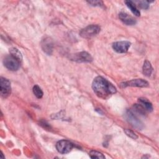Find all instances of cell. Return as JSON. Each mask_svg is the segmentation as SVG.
<instances>
[{
	"mask_svg": "<svg viewBox=\"0 0 159 159\" xmlns=\"http://www.w3.org/2000/svg\"><path fill=\"white\" fill-rule=\"evenodd\" d=\"M92 88L95 94L102 99H106L116 93V87L102 76H97L93 80Z\"/></svg>",
	"mask_w": 159,
	"mask_h": 159,
	"instance_id": "6da1fadb",
	"label": "cell"
},
{
	"mask_svg": "<svg viewBox=\"0 0 159 159\" xmlns=\"http://www.w3.org/2000/svg\"><path fill=\"white\" fill-rule=\"evenodd\" d=\"M21 61L12 55L6 56L3 59L4 66L11 71H16L20 66Z\"/></svg>",
	"mask_w": 159,
	"mask_h": 159,
	"instance_id": "7a4b0ae2",
	"label": "cell"
},
{
	"mask_svg": "<svg viewBox=\"0 0 159 159\" xmlns=\"http://www.w3.org/2000/svg\"><path fill=\"white\" fill-rule=\"evenodd\" d=\"M100 31V27L98 25H89L83 29L80 35L84 39H89L96 35Z\"/></svg>",
	"mask_w": 159,
	"mask_h": 159,
	"instance_id": "3957f363",
	"label": "cell"
},
{
	"mask_svg": "<svg viewBox=\"0 0 159 159\" xmlns=\"http://www.w3.org/2000/svg\"><path fill=\"white\" fill-rule=\"evenodd\" d=\"M125 117L127 122L134 127L139 130H142L143 128V123L130 110H127L125 112Z\"/></svg>",
	"mask_w": 159,
	"mask_h": 159,
	"instance_id": "277c9868",
	"label": "cell"
},
{
	"mask_svg": "<svg viewBox=\"0 0 159 159\" xmlns=\"http://www.w3.org/2000/svg\"><path fill=\"white\" fill-rule=\"evenodd\" d=\"M73 143L66 140H61L56 144V148L58 152L62 154L70 152L73 148Z\"/></svg>",
	"mask_w": 159,
	"mask_h": 159,
	"instance_id": "5b68a950",
	"label": "cell"
},
{
	"mask_svg": "<svg viewBox=\"0 0 159 159\" xmlns=\"http://www.w3.org/2000/svg\"><path fill=\"white\" fill-rule=\"evenodd\" d=\"M11 88L10 81L3 77L0 78V92L2 98H7L11 93Z\"/></svg>",
	"mask_w": 159,
	"mask_h": 159,
	"instance_id": "8992f818",
	"label": "cell"
},
{
	"mask_svg": "<svg viewBox=\"0 0 159 159\" xmlns=\"http://www.w3.org/2000/svg\"><path fill=\"white\" fill-rule=\"evenodd\" d=\"M71 59L77 62H91L93 60L91 55L86 52H81L74 54Z\"/></svg>",
	"mask_w": 159,
	"mask_h": 159,
	"instance_id": "52a82bcc",
	"label": "cell"
},
{
	"mask_svg": "<svg viewBox=\"0 0 159 159\" xmlns=\"http://www.w3.org/2000/svg\"><path fill=\"white\" fill-rule=\"evenodd\" d=\"M130 42L128 41H119L116 42L112 44V48L117 53H122L127 52L130 46Z\"/></svg>",
	"mask_w": 159,
	"mask_h": 159,
	"instance_id": "ba28073f",
	"label": "cell"
},
{
	"mask_svg": "<svg viewBox=\"0 0 159 159\" xmlns=\"http://www.w3.org/2000/svg\"><path fill=\"white\" fill-rule=\"evenodd\" d=\"M41 47L45 53L49 55H51L53 48V43L52 39L49 37H44L41 41Z\"/></svg>",
	"mask_w": 159,
	"mask_h": 159,
	"instance_id": "9c48e42d",
	"label": "cell"
},
{
	"mask_svg": "<svg viewBox=\"0 0 159 159\" xmlns=\"http://www.w3.org/2000/svg\"><path fill=\"white\" fill-rule=\"evenodd\" d=\"M122 87L126 86H135V87H147L148 86V83L143 79H135L130 80L129 81L124 82L120 84Z\"/></svg>",
	"mask_w": 159,
	"mask_h": 159,
	"instance_id": "30bf717a",
	"label": "cell"
},
{
	"mask_svg": "<svg viewBox=\"0 0 159 159\" xmlns=\"http://www.w3.org/2000/svg\"><path fill=\"white\" fill-rule=\"evenodd\" d=\"M119 17L122 22L127 25H132L136 24L135 19L125 12H120L119 14Z\"/></svg>",
	"mask_w": 159,
	"mask_h": 159,
	"instance_id": "8fae6325",
	"label": "cell"
},
{
	"mask_svg": "<svg viewBox=\"0 0 159 159\" xmlns=\"http://www.w3.org/2000/svg\"><path fill=\"white\" fill-rule=\"evenodd\" d=\"M138 101L139 102V104L141 105L145 111H149V112L152 111V110H153L152 104L147 99L143 98H139L138 99Z\"/></svg>",
	"mask_w": 159,
	"mask_h": 159,
	"instance_id": "7c38bea8",
	"label": "cell"
},
{
	"mask_svg": "<svg viewBox=\"0 0 159 159\" xmlns=\"http://www.w3.org/2000/svg\"><path fill=\"white\" fill-rule=\"evenodd\" d=\"M143 73L146 76H150L152 73L153 68L151 65V63L148 60H145L143 63V65L142 67Z\"/></svg>",
	"mask_w": 159,
	"mask_h": 159,
	"instance_id": "4fadbf2b",
	"label": "cell"
},
{
	"mask_svg": "<svg viewBox=\"0 0 159 159\" xmlns=\"http://www.w3.org/2000/svg\"><path fill=\"white\" fill-rule=\"evenodd\" d=\"M125 3L135 16H140V11L138 10V9L135 6V4L134 2H132V1H125Z\"/></svg>",
	"mask_w": 159,
	"mask_h": 159,
	"instance_id": "5bb4252c",
	"label": "cell"
},
{
	"mask_svg": "<svg viewBox=\"0 0 159 159\" xmlns=\"http://www.w3.org/2000/svg\"><path fill=\"white\" fill-rule=\"evenodd\" d=\"M10 52V54L14 56L15 57H16L17 58H18L19 60L22 61V54L20 53V52L16 48H12L10 49L9 50Z\"/></svg>",
	"mask_w": 159,
	"mask_h": 159,
	"instance_id": "9a60e30c",
	"label": "cell"
},
{
	"mask_svg": "<svg viewBox=\"0 0 159 159\" xmlns=\"http://www.w3.org/2000/svg\"><path fill=\"white\" fill-rule=\"evenodd\" d=\"M33 93L34 95L39 99L42 98L43 96V91L38 85H35L33 87Z\"/></svg>",
	"mask_w": 159,
	"mask_h": 159,
	"instance_id": "2e32d148",
	"label": "cell"
},
{
	"mask_svg": "<svg viewBox=\"0 0 159 159\" xmlns=\"http://www.w3.org/2000/svg\"><path fill=\"white\" fill-rule=\"evenodd\" d=\"M89 156L91 158H104L105 157L99 152L96 150H91L89 152Z\"/></svg>",
	"mask_w": 159,
	"mask_h": 159,
	"instance_id": "e0dca14e",
	"label": "cell"
},
{
	"mask_svg": "<svg viewBox=\"0 0 159 159\" xmlns=\"http://www.w3.org/2000/svg\"><path fill=\"white\" fill-rule=\"evenodd\" d=\"M124 132L125 133V134L128 136V137H130V138H132V139H137L138 138V136L135 134V132H134L132 130H129V129H124Z\"/></svg>",
	"mask_w": 159,
	"mask_h": 159,
	"instance_id": "ac0fdd59",
	"label": "cell"
},
{
	"mask_svg": "<svg viewBox=\"0 0 159 159\" xmlns=\"http://www.w3.org/2000/svg\"><path fill=\"white\" fill-rule=\"evenodd\" d=\"M149 1H140L139 2H138L139 3V6L142 8V9H147L149 7Z\"/></svg>",
	"mask_w": 159,
	"mask_h": 159,
	"instance_id": "d6986e66",
	"label": "cell"
},
{
	"mask_svg": "<svg viewBox=\"0 0 159 159\" xmlns=\"http://www.w3.org/2000/svg\"><path fill=\"white\" fill-rule=\"evenodd\" d=\"M88 3L91 4L92 6H101L103 5V3L102 1H88Z\"/></svg>",
	"mask_w": 159,
	"mask_h": 159,
	"instance_id": "ffe728a7",
	"label": "cell"
}]
</instances>
